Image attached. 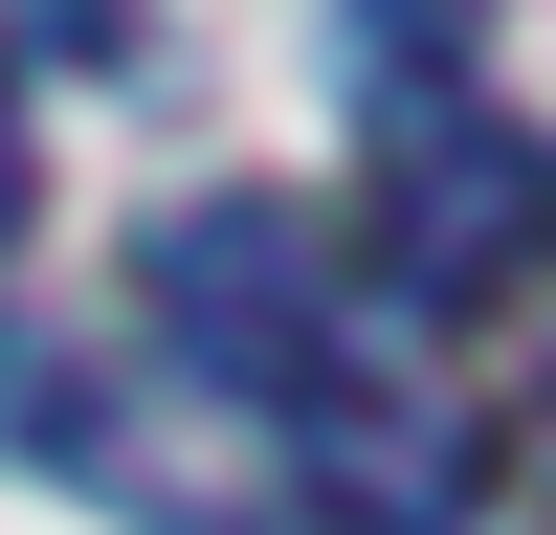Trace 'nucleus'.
Returning a JSON list of instances; mask_svg holds the SVG:
<instances>
[{
  "instance_id": "4",
  "label": "nucleus",
  "mask_w": 556,
  "mask_h": 535,
  "mask_svg": "<svg viewBox=\"0 0 556 535\" xmlns=\"http://www.w3.org/2000/svg\"><path fill=\"white\" fill-rule=\"evenodd\" d=\"M23 201H45V134H23V67H0V246H23Z\"/></svg>"
},
{
  "instance_id": "2",
  "label": "nucleus",
  "mask_w": 556,
  "mask_h": 535,
  "mask_svg": "<svg viewBox=\"0 0 556 535\" xmlns=\"http://www.w3.org/2000/svg\"><path fill=\"white\" fill-rule=\"evenodd\" d=\"M445 335L513 357V424H534V469H556V246H513L490 290H445Z\"/></svg>"
},
{
  "instance_id": "3",
  "label": "nucleus",
  "mask_w": 556,
  "mask_h": 535,
  "mask_svg": "<svg viewBox=\"0 0 556 535\" xmlns=\"http://www.w3.org/2000/svg\"><path fill=\"white\" fill-rule=\"evenodd\" d=\"M156 0H0V67H134Z\"/></svg>"
},
{
  "instance_id": "1",
  "label": "nucleus",
  "mask_w": 556,
  "mask_h": 535,
  "mask_svg": "<svg viewBox=\"0 0 556 535\" xmlns=\"http://www.w3.org/2000/svg\"><path fill=\"white\" fill-rule=\"evenodd\" d=\"M134 290H156V335L201 357L223 401H267V424H312V446H356V424H379V357H356V312H334L312 201H156Z\"/></svg>"
},
{
  "instance_id": "5",
  "label": "nucleus",
  "mask_w": 556,
  "mask_h": 535,
  "mask_svg": "<svg viewBox=\"0 0 556 535\" xmlns=\"http://www.w3.org/2000/svg\"><path fill=\"white\" fill-rule=\"evenodd\" d=\"M223 535H379L356 490H290V513H223Z\"/></svg>"
}]
</instances>
